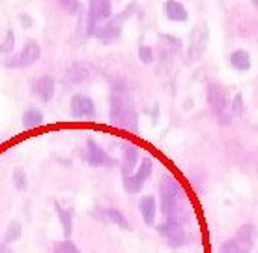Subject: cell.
Listing matches in <instances>:
<instances>
[{"mask_svg": "<svg viewBox=\"0 0 258 253\" xmlns=\"http://www.w3.org/2000/svg\"><path fill=\"white\" fill-rule=\"evenodd\" d=\"M159 208L165 220L180 218L183 223H187V212L183 208V189L172 176H165L159 184Z\"/></svg>", "mask_w": 258, "mask_h": 253, "instance_id": "obj_1", "label": "cell"}, {"mask_svg": "<svg viewBox=\"0 0 258 253\" xmlns=\"http://www.w3.org/2000/svg\"><path fill=\"white\" fill-rule=\"evenodd\" d=\"M110 124L122 130L137 131L139 130V115L133 102L123 92H114L110 97Z\"/></svg>", "mask_w": 258, "mask_h": 253, "instance_id": "obj_2", "label": "cell"}, {"mask_svg": "<svg viewBox=\"0 0 258 253\" xmlns=\"http://www.w3.org/2000/svg\"><path fill=\"white\" fill-rule=\"evenodd\" d=\"M206 102L212 115L217 120V124H221V126H230L232 124L234 117L230 115V102H228V94H226L223 84H219L217 81L208 83Z\"/></svg>", "mask_w": 258, "mask_h": 253, "instance_id": "obj_3", "label": "cell"}, {"mask_svg": "<svg viewBox=\"0 0 258 253\" xmlns=\"http://www.w3.org/2000/svg\"><path fill=\"white\" fill-rule=\"evenodd\" d=\"M137 12V4H129L127 8H123L120 13H112V17L107 19L105 23L96 28V32H94V38H97L99 41H103V43H110V41H114V39L120 38V34H122V25L125 21Z\"/></svg>", "mask_w": 258, "mask_h": 253, "instance_id": "obj_4", "label": "cell"}, {"mask_svg": "<svg viewBox=\"0 0 258 253\" xmlns=\"http://www.w3.org/2000/svg\"><path fill=\"white\" fill-rule=\"evenodd\" d=\"M256 242V227L252 223H243L232 238L219 246V253H251Z\"/></svg>", "mask_w": 258, "mask_h": 253, "instance_id": "obj_5", "label": "cell"}, {"mask_svg": "<svg viewBox=\"0 0 258 253\" xmlns=\"http://www.w3.org/2000/svg\"><path fill=\"white\" fill-rule=\"evenodd\" d=\"M208 43H210V28H208V23L199 21V23L193 26L191 34H189L185 64L193 66V64H197V62H200L202 57H204L208 51Z\"/></svg>", "mask_w": 258, "mask_h": 253, "instance_id": "obj_6", "label": "cell"}, {"mask_svg": "<svg viewBox=\"0 0 258 253\" xmlns=\"http://www.w3.org/2000/svg\"><path fill=\"white\" fill-rule=\"evenodd\" d=\"M112 17V0H88L86 13V34L94 36L96 28L101 23Z\"/></svg>", "mask_w": 258, "mask_h": 253, "instance_id": "obj_7", "label": "cell"}, {"mask_svg": "<svg viewBox=\"0 0 258 253\" xmlns=\"http://www.w3.org/2000/svg\"><path fill=\"white\" fill-rule=\"evenodd\" d=\"M165 242L170 247H183L187 244V233H185V223L180 218H168L157 227Z\"/></svg>", "mask_w": 258, "mask_h": 253, "instance_id": "obj_8", "label": "cell"}, {"mask_svg": "<svg viewBox=\"0 0 258 253\" xmlns=\"http://www.w3.org/2000/svg\"><path fill=\"white\" fill-rule=\"evenodd\" d=\"M39 59H41V47H39V43L30 39V41H26L19 53H15L10 59L4 60V66L10 70H21V68H28V66L36 64Z\"/></svg>", "mask_w": 258, "mask_h": 253, "instance_id": "obj_9", "label": "cell"}, {"mask_svg": "<svg viewBox=\"0 0 258 253\" xmlns=\"http://www.w3.org/2000/svg\"><path fill=\"white\" fill-rule=\"evenodd\" d=\"M84 162L88 163L90 167L112 169V167H116V165H118L116 160L110 156V154H107L103 146L97 143L96 139H92V137H88V139H86V148H84Z\"/></svg>", "mask_w": 258, "mask_h": 253, "instance_id": "obj_10", "label": "cell"}, {"mask_svg": "<svg viewBox=\"0 0 258 253\" xmlns=\"http://www.w3.org/2000/svg\"><path fill=\"white\" fill-rule=\"evenodd\" d=\"M152 171H154L152 158H144L133 175H127L122 178L125 191H127V193H141L142 186H144V184L150 180V176H152Z\"/></svg>", "mask_w": 258, "mask_h": 253, "instance_id": "obj_11", "label": "cell"}, {"mask_svg": "<svg viewBox=\"0 0 258 253\" xmlns=\"http://www.w3.org/2000/svg\"><path fill=\"white\" fill-rule=\"evenodd\" d=\"M96 68L90 64V62H84V60H79V62H73L66 68L64 73V83L66 84H84L90 83L92 79L96 77Z\"/></svg>", "mask_w": 258, "mask_h": 253, "instance_id": "obj_12", "label": "cell"}, {"mask_svg": "<svg viewBox=\"0 0 258 253\" xmlns=\"http://www.w3.org/2000/svg\"><path fill=\"white\" fill-rule=\"evenodd\" d=\"M71 117L79 118V120H92L97 117V109L94 99L84 94H73L70 102Z\"/></svg>", "mask_w": 258, "mask_h": 253, "instance_id": "obj_13", "label": "cell"}, {"mask_svg": "<svg viewBox=\"0 0 258 253\" xmlns=\"http://www.w3.org/2000/svg\"><path fill=\"white\" fill-rule=\"evenodd\" d=\"M92 218L103 221V223H109V225H116V227L123 229V231H131V223L125 218L122 210L118 208H96L92 212Z\"/></svg>", "mask_w": 258, "mask_h": 253, "instance_id": "obj_14", "label": "cell"}, {"mask_svg": "<svg viewBox=\"0 0 258 253\" xmlns=\"http://www.w3.org/2000/svg\"><path fill=\"white\" fill-rule=\"evenodd\" d=\"M30 90H32V94L38 97L39 102L49 104L52 97H54V90H56L54 79L51 75H39V77H36L30 83Z\"/></svg>", "mask_w": 258, "mask_h": 253, "instance_id": "obj_15", "label": "cell"}, {"mask_svg": "<svg viewBox=\"0 0 258 253\" xmlns=\"http://www.w3.org/2000/svg\"><path fill=\"white\" fill-rule=\"evenodd\" d=\"M139 165V148L133 143H123L122 144V162H120V169H122V176L133 175V171Z\"/></svg>", "mask_w": 258, "mask_h": 253, "instance_id": "obj_16", "label": "cell"}, {"mask_svg": "<svg viewBox=\"0 0 258 253\" xmlns=\"http://www.w3.org/2000/svg\"><path fill=\"white\" fill-rule=\"evenodd\" d=\"M139 212H141L144 225L154 227L155 218H157V201H155L154 195H142L141 201H139Z\"/></svg>", "mask_w": 258, "mask_h": 253, "instance_id": "obj_17", "label": "cell"}, {"mask_svg": "<svg viewBox=\"0 0 258 253\" xmlns=\"http://www.w3.org/2000/svg\"><path fill=\"white\" fill-rule=\"evenodd\" d=\"M163 10H165L167 19L174 21V23H183V21H187V17H189V12L185 10V6L181 4L180 0H167Z\"/></svg>", "mask_w": 258, "mask_h": 253, "instance_id": "obj_18", "label": "cell"}, {"mask_svg": "<svg viewBox=\"0 0 258 253\" xmlns=\"http://www.w3.org/2000/svg\"><path fill=\"white\" fill-rule=\"evenodd\" d=\"M251 55L245 51V49H236V51L230 55V66H232L236 72H249L251 70Z\"/></svg>", "mask_w": 258, "mask_h": 253, "instance_id": "obj_19", "label": "cell"}, {"mask_svg": "<svg viewBox=\"0 0 258 253\" xmlns=\"http://www.w3.org/2000/svg\"><path fill=\"white\" fill-rule=\"evenodd\" d=\"M54 212L58 214L64 238H71V233H73V218H71V212L68 210V208L62 207L60 203H54Z\"/></svg>", "mask_w": 258, "mask_h": 253, "instance_id": "obj_20", "label": "cell"}, {"mask_svg": "<svg viewBox=\"0 0 258 253\" xmlns=\"http://www.w3.org/2000/svg\"><path fill=\"white\" fill-rule=\"evenodd\" d=\"M43 124V113L36 107H28L23 115V128L32 130V128H39Z\"/></svg>", "mask_w": 258, "mask_h": 253, "instance_id": "obj_21", "label": "cell"}, {"mask_svg": "<svg viewBox=\"0 0 258 253\" xmlns=\"http://www.w3.org/2000/svg\"><path fill=\"white\" fill-rule=\"evenodd\" d=\"M12 182H13V188L17 189V191H25L26 186H28V178H26L25 169H21V167H15V169H13Z\"/></svg>", "mask_w": 258, "mask_h": 253, "instance_id": "obj_22", "label": "cell"}, {"mask_svg": "<svg viewBox=\"0 0 258 253\" xmlns=\"http://www.w3.org/2000/svg\"><path fill=\"white\" fill-rule=\"evenodd\" d=\"M52 253H83V251L79 249L75 242H71L70 238H66V240H60L52 244Z\"/></svg>", "mask_w": 258, "mask_h": 253, "instance_id": "obj_23", "label": "cell"}, {"mask_svg": "<svg viewBox=\"0 0 258 253\" xmlns=\"http://www.w3.org/2000/svg\"><path fill=\"white\" fill-rule=\"evenodd\" d=\"M19 238H21V223L19 221H12L8 225L6 233H4V242L12 244V242H17Z\"/></svg>", "mask_w": 258, "mask_h": 253, "instance_id": "obj_24", "label": "cell"}, {"mask_svg": "<svg viewBox=\"0 0 258 253\" xmlns=\"http://www.w3.org/2000/svg\"><path fill=\"white\" fill-rule=\"evenodd\" d=\"M15 47V34H13L12 28H8L6 34H4V39L0 41V53L2 55H10Z\"/></svg>", "mask_w": 258, "mask_h": 253, "instance_id": "obj_25", "label": "cell"}, {"mask_svg": "<svg viewBox=\"0 0 258 253\" xmlns=\"http://www.w3.org/2000/svg\"><path fill=\"white\" fill-rule=\"evenodd\" d=\"M243 109H245V105H243V96L241 94H236L234 99L230 102V115L232 117H241L243 115Z\"/></svg>", "mask_w": 258, "mask_h": 253, "instance_id": "obj_26", "label": "cell"}, {"mask_svg": "<svg viewBox=\"0 0 258 253\" xmlns=\"http://www.w3.org/2000/svg\"><path fill=\"white\" fill-rule=\"evenodd\" d=\"M154 49L150 45H141L139 47V60L142 64H152L154 62Z\"/></svg>", "mask_w": 258, "mask_h": 253, "instance_id": "obj_27", "label": "cell"}, {"mask_svg": "<svg viewBox=\"0 0 258 253\" xmlns=\"http://www.w3.org/2000/svg\"><path fill=\"white\" fill-rule=\"evenodd\" d=\"M62 10L68 13H77L81 10V2L79 0H58Z\"/></svg>", "mask_w": 258, "mask_h": 253, "instance_id": "obj_28", "label": "cell"}, {"mask_svg": "<svg viewBox=\"0 0 258 253\" xmlns=\"http://www.w3.org/2000/svg\"><path fill=\"white\" fill-rule=\"evenodd\" d=\"M19 23L25 26V28H32V25H34L32 17H30L28 13H21V15H19Z\"/></svg>", "mask_w": 258, "mask_h": 253, "instance_id": "obj_29", "label": "cell"}, {"mask_svg": "<svg viewBox=\"0 0 258 253\" xmlns=\"http://www.w3.org/2000/svg\"><path fill=\"white\" fill-rule=\"evenodd\" d=\"M0 253H12V251H10V247H8L6 242H2V244H0Z\"/></svg>", "mask_w": 258, "mask_h": 253, "instance_id": "obj_30", "label": "cell"}, {"mask_svg": "<svg viewBox=\"0 0 258 253\" xmlns=\"http://www.w3.org/2000/svg\"><path fill=\"white\" fill-rule=\"evenodd\" d=\"M252 4H254V6H258V0H252Z\"/></svg>", "mask_w": 258, "mask_h": 253, "instance_id": "obj_31", "label": "cell"}]
</instances>
